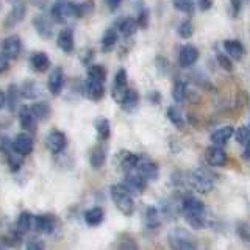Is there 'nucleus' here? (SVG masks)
<instances>
[{"label":"nucleus","instance_id":"nucleus-1","mask_svg":"<svg viewBox=\"0 0 250 250\" xmlns=\"http://www.w3.org/2000/svg\"><path fill=\"white\" fill-rule=\"evenodd\" d=\"M216 175L207 167L194 169L192 172H188V186L189 189L199 194H208L214 189Z\"/></svg>","mask_w":250,"mask_h":250},{"label":"nucleus","instance_id":"nucleus-2","mask_svg":"<svg viewBox=\"0 0 250 250\" xmlns=\"http://www.w3.org/2000/svg\"><path fill=\"white\" fill-rule=\"evenodd\" d=\"M109 194H111V199L114 202L116 208L119 209L124 216L130 217L135 214L136 207H135V200H133V192L124 183L113 185L109 188Z\"/></svg>","mask_w":250,"mask_h":250},{"label":"nucleus","instance_id":"nucleus-3","mask_svg":"<svg viewBox=\"0 0 250 250\" xmlns=\"http://www.w3.org/2000/svg\"><path fill=\"white\" fill-rule=\"evenodd\" d=\"M167 242L172 249H178V250H192L197 247L192 233L188 231L186 229H174L172 231H169Z\"/></svg>","mask_w":250,"mask_h":250},{"label":"nucleus","instance_id":"nucleus-4","mask_svg":"<svg viewBox=\"0 0 250 250\" xmlns=\"http://www.w3.org/2000/svg\"><path fill=\"white\" fill-rule=\"evenodd\" d=\"M45 146L49 148V152L53 155L62 153L67 147V136L64 131L61 130H52L45 138Z\"/></svg>","mask_w":250,"mask_h":250},{"label":"nucleus","instance_id":"nucleus-5","mask_svg":"<svg viewBox=\"0 0 250 250\" xmlns=\"http://www.w3.org/2000/svg\"><path fill=\"white\" fill-rule=\"evenodd\" d=\"M147 183H148V182H147V178H146L143 174H139L138 170L125 172L124 185L127 186L133 194H141V192H144Z\"/></svg>","mask_w":250,"mask_h":250},{"label":"nucleus","instance_id":"nucleus-6","mask_svg":"<svg viewBox=\"0 0 250 250\" xmlns=\"http://www.w3.org/2000/svg\"><path fill=\"white\" fill-rule=\"evenodd\" d=\"M84 96L92 102H99L105 96V82L97 80V78L88 77L84 82Z\"/></svg>","mask_w":250,"mask_h":250},{"label":"nucleus","instance_id":"nucleus-7","mask_svg":"<svg viewBox=\"0 0 250 250\" xmlns=\"http://www.w3.org/2000/svg\"><path fill=\"white\" fill-rule=\"evenodd\" d=\"M25 14H27L25 3L21 2V0H16V2L13 3V8L6 16V19L3 21V27L5 28H13L14 25H18V23H21L23 21Z\"/></svg>","mask_w":250,"mask_h":250},{"label":"nucleus","instance_id":"nucleus-8","mask_svg":"<svg viewBox=\"0 0 250 250\" xmlns=\"http://www.w3.org/2000/svg\"><path fill=\"white\" fill-rule=\"evenodd\" d=\"M205 161L211 167H222L227 164V153L222 146L213 144L205 150Z\"/></svg>","mask_w":250,"mask_h":250},{"label":"nucleus","instance_id":"nucleus-9","mask_svg":"<svg viewBox=\"0 0 250 250\" xmlns=\"http://www.w3.org/2000/svg\"><path fill=\"white\" fill-rule=\"evenodd\" d=\"M136 170L147 178V182H155V180H158V175H160L158 164H156L153 160L147 158V156H144V155H141V161L138 164Z\"/></svg>","mask_w":250,"mask_h":250},{"label":"nucleus","instance_id":"nucleus-10","mask_svg":"<svg viewBox=\"0 0 250 250\" xmlns=\"http://www.w3.org/2000/svg\"><path fill=\"white\" fill-rule=\"evenodd\" d=\"M21 52H22V42H21L19 36H16V35L6 36L2 41V52H0V53L6 55V57L10 58L11 61L16 60V58H19Z\"/></svg>","mask_w":250,"mask_h":250},{"label":"nucleus","instance_id":"nucleus-11","mask_svg":"<svg viewBox=\"0 0 250 250\" xmlns=\"http://www.w3.org/2000/svg\"><path fill=\"white\" fill-rule=\"evenodd\" d=\"M18 117H19V124L23 128V131L28 133H35L36 131V116L31 111V108L28 105H23L18 109Z\"/></svg>","mask_w":250,"mask_h":250},{"label":"nucleus","instance_id":"nucleus-12","mask_svg":"<svg viewBox=\"0 0 250 250\" xmlns=\"http://www.w3.org/2000/svg\"><path fill=\"white\" fill-rule=\"evenodd\" d=\"M55 225L57 221L52 214H38L33 216V230L36 233H44V234H50L55 230Z\"/></svg>","mask_w":250,"mask_h":250},{"label":"nucleus","instance_id":"nucleus-13","mask_svg":"<svg viewBox=\"0 0 250 250\" xmlns=\"http://www.w3.org/2000/svg\"><path fill=\"white\" fill-rule=\"evenodd\" d=\"M180 209L183 214H191V213H205V203L200 199L194 197V195H183L180 200Z\"/></svg>","mask_w":250,"mask_h":250},{"label":"nucleus","instance_id":"nucleus-14","mask_svg":"<svg viewBox=\"0 0 250 250\" xmlns=\"http://www.w3.org/2000/svg\"><path fill=\"white\" fill-rule=\"evenodd\" d=\"M199 60V50L192 44H185L178 52V64L182 67H191Z\"/></svg>","mask_w":250,"mask_h":250},{"label":"nucleus","instance_id":"nucleus-15","mask_svg":"<svg viewBox=\"0 0 250 250\" xmlns=\"http://www.w3.org/2000/svg\"><path fill=\"white\" fill-rule=\"evenodd\" d=\"M13 146H14V150L19 155L27 156L33 152L35 143H33V138L28 135V131H23V133H19V135L13 139Z\"/></svg>","mask_w":250,"mask_h":250},{"label":"nucleus","instance_id":"nucleus-16","mask_svg":"<svg viewBox=\"0 0 250 250\" xmlns=\"http://www.w3.org/2000/svg\"><path fill=\"white\" fill-rule=\"evenodd\" d=\"M47 86H49V91H50L52 96H55V97L60 96L61 91H62V86H64V72H62L61 67L52 69Z\"/></svg>","mask_w":250,"mask_h":250},{"label":"nucleus","instance_id":"nucleus-17","mask_svg":"<svg viewBox=\"0 0 250 250\" xmlns=\"http://www.w3.org/2000/svg\"><path fill=\"white\" fill-rule=\"evenodd\" d=\"M50 19L44 14H38L33 19V25H35L36 33L44 39H49L53 35V21H50Z\"/></svg>","mask_w":250,"mask_h":250},{"label":"nucleus","instance_id":"nucleus-18","mask_svg":"<svg viewBox=\"0 0 250 250\" xmlns=\"http://www.w3.org/2000/svg\"><path fill=\"white\" fill-rule=\"evenodd\" d=\"M30 230H33V214L30 211H22L14 224L13 231L23 238Z\"/></svg>","mask_w":250,"mask_h":250},{"label":"nucleus","instance_id":"nucleus-19","mask_svg":"<svg viewBox=\"0 0 250 250\" xmlns=\"http://www.w3.org/2000/svg\"><path fill=\"white\" fill-rule=\"evenodd\" d=\"M67 3H69V0H55L52 3L49 16L55 23H66V19L69 18Z\"/></svg>","mask_w":250,"mask_h":250},{"label":"nucleus","instance_id":"nucleus-20","mask_svg":"<svg viewBox=\"0 0 250 250\" xmlns=\"http://www.w3.org/2000/svg\"><path fill=\"white\" fill-rule=\"evenodd\" d=\"M30 66L33 70H36V72L39 74H44L49 70L50 67V60L49 57H47V53L44 52H35V53H31L30 55Z\"/></svg>","mask_w":250,"mask_h":250},{"label":"nucleus","instance_id":"nucleus-21","mask_svg":"<svg viewBox=\"0 0 250 250\" xmlns=\"http://www.w3.org/2000/svg\"><path fill=\"white\" fill-rule=\"evenodd\" d=\"M106 163V146L105 144H97L91 150L89 155V164L92 169H100L104 167Z\"/></svg>","mask_w":250,"mask_h":250},{"label":"nucleus","instance_id":"nucleus-22","mask_svg":"<svg viewBox=\"0 0 250 250\" xmlns=\"http://www.w3.org/2000/svg\"><path fill=\"white\" fill-rule=\"evenodd\" d=\"M234 130L231 125H225V127L222 128H217L216 131L211 133V143L216 144V146H225L227 143H229V139H231V136H234Z\"/></svg>","mask_w":250,"mask_h":250},{"label":"nucleus","instance_id":"nucleus-23","mask_svg":"<svg viewBox=\"0 0 250 250\" xmlns=\"http://www.w3.org/2000/svg\"><path fill=\"white\" fill-rule=\"evenodd\" d=\"M6 108L10 113H16L19 109V97L21 96V89L18 84L11 83L10 86L6 88Z\"/></svg>","mask_w":250,"mask_h":250},{"label":"nucleus","instance_id":"nucleus-24","mask_svg":"<svg viewBox=\"0 0 250 250\" xmlns=\"http://www.w3.org/2000/svg\"><path fill=\"white\" fill-rule=\"evenodd\" d=\"M117 30H119V33L124 36V38H130L136 33V30H138V21L136 19H133V18H121L119 21L116 22V25H114Z\"/></svg>","mask_w":250,"mask_h":250},{"label":"nucleus","instance_id":"nucleus-25","mask_svg":"<svg viewBox=\"0 0 250 250\" xmlns=\"http://www.w3.org/2000/svg\"><path fill=\"white\" fill-rule=\"evenodd\" d=\"M57 44L64 53H72V50H74V31L70 28H62L58 33Z\"/></svg>","mask_w":250,"mask_h":250},{"label":"nucleus","instance_id":"nucleus-26","mask_svg":"<svg viewBox=\"0 0 250 250\" xmlns=\"http://www.w3.org/2000/svg\"><path fill=\"white\" fill-rule=\"evenodd\" d=\"M119 164L124 172H130V170H136L138 169V164L141 161V155H136V153H131V152H127V150H122L121 155H119Z\"/></svg>","mask_w":250,"mask_h":250},{"label":"nucleus","instance_id":"nucleus-27","mask_svg":"<svg viewBox=\"0 0 250 250\" xmlns=\"http://www.w3.org/2000/svg\"><path fill=\"white\" fill-rule=\"evenodd\" d=\"M224 49H225V53L229 55V57H231L236 61L242 60V57L246 55L244 45H242L239 41H236V39H227V41H224Z\"/></svg>","mask_w":250,"mask_h":250},{"label":"nucleus","instance_id":"nucleus-28","mask_svg":"<svg viewBox=\"0 0 250 250\" xmlns=\"http://www.w3.org/2000/svg\"><path fill=\"white\" fill-rule=\"evenodd\" d=\"M161 222V211L156 207H147L144 211V225L146 229L156 230Z\"/></svg>","mask_w":250,"mask_h":250},{"label":"nucleus","instance_id":"nucleus-29","mask_svg":"<svg viewBox=\"0 0 250 250\" xmlns=\"http://www.w3.org/2000/svg\"><path fill=\"white\" fill-rule=\"evenodd\" d=\"M21 96L27 100H36V97L41 96V86L35 80H27L21 84Z\"/></svg>","mask_w":250,"mask_h":250},{"label":"nucleus","instance_id":"nucleus-30","mask_svg":"<svg viewBox=\"0 0 250 250\" xmlns=\"http://www.w3.org/2000/svg\"><path fill=\"white\" fill-rule=\"evenodd\" d=\"M104 217H105V211L100 207H92V208L84 211V222L89 227L100 225L102 222H104Z\"/></svg>","mask_w":250,"mask_h":250},{"label":"nucleus","instance_id":"nucleus-31","mask_svg":"<svg viewBox=\"0 0 250 250\" xmlns=\"http://www.w3.org/2000/svg\"><path fill=\"white\" fill-rule=\"evenodd\" d=\"M117 33H119V30H117V28L105 30V33H104V36H102V41H100L102 52L108 53V52H111L114 49V45L117 42Z\"/></svg>","mask_w":250,"mask_h":250},{"label":"nucleus","instance_id":"nucleus-32","mask_svg":"<svg viewBox=\"0 0 250 250\" xmlns=\"http://www.w3.org/2000/svg\"><path fill=\"white\" fill-rule=\"evenodd\" d=\"M186 222L189 224L195 230H203L209 225V221L205 213H191V214H183Z\"/></svg>","mask_w":250,"mask_h":250},{"label":"nucleus","instance_id":"nucleus-33","mask_svg":"<svg viewBox=\"0 0 250 250\" xmlns=\"http://www.w3.org/2000/svg\"><path fill=\"white\" fill-rule=\"evenodd\" d=\"M5 160H6V164H8V169H10V172H13V174H16V172H19L23 166V156L19 155L18 152L14 150H10L3 153Z\"/></svg>","mask_w":250,"mask_h":250},{"label":"nucleus","instance_id":"nucleus-34","mask_svg":"<svg viewBox=\"0 0 250 250\" xmlns=\"http://www.w3.org/2000/svg\"><path fill=\"white\" fill-rule=\"evenodd\" d=\"M167 119L170 121V124L174 125V127H177L180 130L186 127L185 114H183L182 109H180L178 106H175V105H170L167 108Z\"/></svg>","mask_w":250,"mask_h":250},{"label":"nucleus","instance_id":"nucleus-35","mask_svg":"<svg viewBox=\"0 0 250 250\" xmlns=\"http://www.w3.org/2000/svg\"><path fill=\"white\" fill-rule=\"evenodd\" d=\"M31 111L35 113L36 119L38 121H45L50 117V113H52V108L50 105L47 104V102H35L33 105H30Z\"/></svg>","mask_w":250,"mask_h":250},{"label":"nucleus","instance_id":"nucleus-36","mask_svg":"<svg viewBox=\"0 0 250 250\" xmlns=\"http://www.w3.org/2000/svg\"><path fill=\"white\" fill-rule=\"evenodd\" d=\"M188 97V86L185 82L182 80H177L174 83V88H172V99H174L177 104H183Z\"/></svg>","mask_w":250,"mask_h":250},{"label":"nucleus","instance_id":"nucleus-37","mask_svg":"<svg viewBox=\"0 0 250 250\" xmlns=\"http://www.w3.org/2000/svg\"><path fill=\"white\" fill-rule=\"evenodd\" d=\"M96 130H97V135L100 136V139L106 141L111 135V127H109V121L105 119V117H100V119L96 121Z\"/></svg>","mask_w":250,"mask_h":250},{"label":"nucleus","instance_id":"nucleus-38","mask_svg":"<svg viewBox=\"0 0 250 250\" xmlns=\"http://www.w3.org/2000/svg\"><path fill=\"white\" fill-rule=\"evenodd\" d=\"M138 102H139V94H138V91L128 88L127 94H125V97H124V102H122L121 105L125 109H133V108L138 105Z\"/></svg>","mask_w":250,"mask_h":250},{"label":"nucleus","instance_id":"nucleus-39","mask_svg":"<svg viewBox=\"0 0 250 250\" xmlns=\"http://www.w3.org/2000/svg\"><path fill=\"white\" fill-rule=\"evenodd\" d=\"M172 5H174L175 10L182 11L185 14H192L195 10L194 0H172Z\"/></svg>","mask_w":250,"mask_h":250},{"label":"nucleus","instance_id":"nucleus-40","mask_svg":"<svg viewBox=\"0 0 250 250\" xmlns=\"http://www.w3.org/2000/svg\"><path fill=\"white\" fill-rule=\"evenodd\" d=\"M177 33H178L180 38L189 39V38L194 35V25H192V22H191L189 19L182 21V23H180L178 28H177Z\"/></svg>","mask_w":250,"mask_h":250},{"label":"nucleus","instance_id":"nucleus-41","mask_svg":"<svg viewBox=\"0 0 250 250\" xmlns=\"http://www.w3.org/2000/svg\"><path fill=\"white\" fill-rule=\"evenodd\" d=\"M88 77L97 78V80L105 82L106 80V69L100 64H92L88 67Z\"/></svg>","mask_w":250,"mask_h":250},{"label":"nucleus","instance_id":"nucleus-42","mask_svg":"<svg viewBox=\"0 0 250 250\" xmlns=\"http://www.w3.org/2000/svg\"><path fill=\"white\" fill-rule=\"evenodd\" d=\"M234 138H236V143L241 146H246V143L250 139V127H239L234 131Z\"/></svg>","mask_w":250,"mask_h":250},{"label":"nucleus","instance_id":"nucleus-43","mask_svg":"<svg viewBox=\"0 0 250 250\" xmlns=\"http://www.w3.org/2000/svg\"><path fill=\"white\" fill-rule=\"evenodd\" d=\"M217 62H219V66H221L224 70H227V72H231L233 70V62H231V57H229L227 53H222V52H219L217 53Z\"/></svg>","mask_w":250,"mask_h":250},{"label":"nucleus","instance_id":"nucleus-44","mask_svg":"<svg viewBox=\"0 0 250 250\" xmlns=\"http://www.w3.org/2000/svg\"><path fill=\"white\" fill-rule=\"evenodd\" d=\"M128 78H127V70L119 69L114 75V88H127Z\"/></svg>","mask_w":250,"mask_h":250},{"label":"nucleus","instance_id":"nucleus-45","mask_svg":"<svg viewBox=\"0 0 250 250\" xmlns=\"http://www.w3.org/2000/svg\"><path fill=\"white\" fill-rule=\"evenodd\" d=\"M138 25H139V28H143V30H146L147 27H148V22H150V13H148V10H146V8H143V10L139 11V14H138Z\"/></svg>","mask_w":250,"mask_h":250},{"label":"nucleus","instance_id":"nucleus-46","mask_svg":"<svg viewBox=\"0 0 250 250\" xmlns=\"http://www.w3.org/2000/svg\"><path fill=\"white\" fill-rule=\"evenodd\" d=\"M25 247H27L28 250H42L45 246H44V242H42L41 239H39L38 236H31L30 239H27Z\"/></svg>","mask_w":250,"mask_h":250},{"label":"nucleus","instance_id":"nucleus-47","mask_svg":"<svg viewBox=\"0 0 250 250\" xmlns=\"http://www.w3.org/2000/svg\"><path fill=\"white\" fill-rule=\"evenodd\" d=\"M236 231L239 234V238L242 241H246V242H250V230H249V227L244 224V222H239L238 227H236Z\"/></svg>","mask_w":250,"mask_h":250},{"label":"nucleus","instance_id":"nucleus-48","mask_svg":"<svg viewBox=\"0 0 250 250\" xmlns=\"http://www.w3.org/2000/svg\"><path fill=\"white\" fill-rule=\"evenodd\" d=\"M10 62H11V60L6 57V55H3V53H0V72H6L8 70V67H10Z\"/></svg>","mask_w":250,"mask_h":250},{"label":"nucleus","instance_id":"nucleus-49","mask_svg":"<svg viewBox=\"0 0 250 250\" xmlns=\"http://www.w3.org/2000/svg\"><path fill=\"white\" fill-rule=\"evenodd\" d=\"M147 99H148V102H152L153 105H158L161 102V94L158 91H152L147 94Z\"/></svg>","mask_w":250,"mask_h":250},{"label":"nucleus","instance_id":"nucleus-50","mask_svg":"<svg viewBox=\"0 0 250 250\" xmlns=\"http://www.w3.org/2000/svg\"><path fill=\"white\" fill-rule=\"evenodd\" d=\"M230 3H231L233 16H238L241 13V8H242V0H230Z\"/></svg>","mask_w":250,"mask_h":250},{"label":"nucleus","instance_id":"nucleus-51","mask_svg":"<svg viewBox=\"0 0 250 250\" xmlns=\"http://www.w3.org/2000/svg\"><path fill=\"white\" fill-rule=\"evenodd\" d=\"M122 2H124V0H105V3L109 8V11H116L117 8L122 5Z\"/></svg>","mask_w":250,"mask_h":250},{"label":"nucleus","instance_id":"nucleus-52","mask_svg":"<svg viewBox=\"0 0 250 250\" xmlns=\"http://www.w3.org/2000/svg\"><path fill=\"white\" fill-rule=\"evenodd\" d=\"M130 239H133V238L130 236V234H124V238L121 239L122 242L119 244V247H121V249H136V246L128 244V241H130Z\"/></svg>","mask_w":250,"mask_h":250},{"label":"nucleus","instance_id":"nucleus-53","mask_svg":"<svg viewBox=\"0 0 250 250\" xmlns=\"http://www.w3.org/2000/svg\"><path fill=\"white\" fill-rule=\"evenodd\" d=\"M213 6V0H199V10L200 11H208Z\"/></svg>","mask_w":250,"mask_h":250},{"label":"nucleus","instance_id":"nucleus-54","mask_svg":"<svg viewBox=\"0 0 250 250\" xmlns=\"http://www.w3.org/2000/svg\"><path fill=\"white\" fill-rule=\"evenodd\" d=\"M242 156H244V160H250V139L244 146V153H242Z\"/></svg>","mask_w":250,"mask_h":250},{"label":"nucleus","instance_id":"nucleus-55","mask_svg":"<svg viewBox=\"0 0 250 250\" xmlns=\"http://www.w3.org/2000/svg\"><path fill=\"white\" fill-rule=\"evenodd\" d=\"M0 108L5 109L6 108V92L2 91V94H0Z\"/></svg>","mask_w":250,"mask_h":250}]
</instances>
